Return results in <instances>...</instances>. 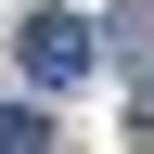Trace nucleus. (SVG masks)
<instances>
[{
  "mask_svg": "<svg viewBox=\"0 0 154 154\" xmlns=\"http://www.w3.org/2000/svg\"><path fill=\"white\" fill-rule=\"evenodd\" d=\"M51 141V90H26V103H0V154H38Z\"/></svg>",
  "mask_w": 154,
  "mask_h": 154,
  "instance_id": "3",
  "label": "nucleus"
},
{
  "mask_svg": "<svg viewBox=\"0 0 154 154\" xmlns=\"http://www.w3.org/2000/svg\"><path fill=\"white\" fill-rule=\"evenodd\" d=\"M13 64H26V90H90L103 77V26L90 13H26L13 26Z\"/></svg>",
  "mask_w": 154,
  "mask_h": 154,
  "instance_id": "1",
  "label": "nucleus"
},
{
  "mask_svg": "<svg viewBox=\"0 0 154 154\" xmlns=\"http://www.w3.org/2000/svg\"><path fill=\"white\" fill-rule=\"evenodd\" d=\"M103 51H116V64H128V77H141V103H154V0H116V13H103Z\"/></svg>",
  "mask_w": 154,
  "mask_h": 154,
  "instance_id": "2",
  "label": "nucleus"
}]
</instances>
